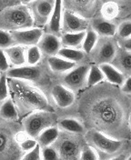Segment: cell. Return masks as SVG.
Instances as JSON below:
<instances>
[{
    "mask_svg": "<svg viewBox=\"0 0 131 160\" xmlns=\"http://www.w3.org/2000/svg\"><path fill=\"white\" fill-rule=\"evenodd\" d=\"M80 96L78 104L79 119L88 129L100 131L115 138L124 119V110L114 91L105 83L90 88Z\"/></svg>",
    "mask_w": 131,
    "mask_h": 160,
    "instance_id": "6da1fadb",
    "label": "cell"
},
{
    "mask_svg": "<svg viewBox=\"0 0 131 160\" xmlns=\"http://www.w3.org/2000/svg\"><path fill=\"white\" fill-rule=\"evenodd\" d=\"M9 97L18 114V121L35 111H56L46 94L32 83L18 78H8Z\"/></svg>",
    "mask_w": 131,
    "mask_h": 160,
    "instance_id": "7a4b0ae2",
    "label": "cell"
},
{
    "mask_svg": "<svg viewBox=\"0 0 131 160\" xmlns=\"http://www.w3.org/2000/svg\"><path fill=\"white\" fill-rule=\"evenodd\" d=\"M6 74L8 78H18L30 82L43 91L48 98L51 88L56 83H58V76L51 71L46 57L44 56L42 60L37 65L30 66L26 64L21 67L10 68Z\"/></svg>",
    "mask_w": 131,
    "mask_h": 160,
    "instance_id": "3957f363",
    "label": "cell"
},
{
    "mask_svg": "<svg viewBox=\"0 0 131 160\" xmlns=\"http://www.w3.org/2000/svg\"><path fill=\"white\" fill-rule=\"evenodd\" d=\"M26 136L20 121L0 118V160L22 159L20 141Z\"/></svg>",
    "mask_w": 131,
    "mask_h": 160,
    "instance_id": "277c9868",
    "label": "cell"
},
{
    "mask_svg": "<svg viewBox=\"0 0 131 160\" xmlns=\"http://www.w3.org/2000/svg\"><path fill=\"white\" fill-rule=\"evenodd\" d=\"M33 27V18L27 5H16L0 11V29L8 32Z\"/></svg>",
    "mask_w": 131,
    "mask_h": 160,
    "instance_id": "5b68a950",
    "label": "cell"
},
{
    "mask_svg": "<svg viewBox=\"0 0 131 160\" xmlns=\"http://www.w3.org/2000/svg\"><path fill=\"white\" fill-rule=\"evenodd\" d=\"M58 117L56 111L39 110L26 116L20 122L25 134L36 138L44 129L52 126H57Z\"/></svg>",
    "mask_w": 131,
    "mask_h": 160,
    "instance_id": "8992f818",
    "label": "cell"
},
{
    "mask_svg": "<svg viewBox=\"0 0 131 160\" xmlns=\"http://www.w3.org/2000/svg\"><path fill=\"white\" fill-rule=\"evenodd\" d=\"M86 143L84 135L60 130L58 138L52 146L58 151L59 159L72 160L79 159L82 148Z\"/></svg>",
    "mask_w": 131,
    "mask_h": 160,
    "instance_id": "52a82bcc",
    "label": "cell"
},
{
    "mask_svg": "<svg viewBox=\"0 0 131 160\" xmlns=\"http://www.w3.org/2000/svg\"><path fill=\"white\" fill-rule=\"evenodd\" d=\"M86 142L97 150L98 154L112 156L118 153L123 148V141L108 136L100 131L88 129L84 134Z\"/></svg>",
    "mask_w": 131,
    "mask_h": 160,
    "instance_id": "ba28073f",
    "label": "cell"
},
{
    "mask_svg": "<svg viewBox=\"0 0 131 160\" xmlns=\"http://www.w3.org/2000/svg\"><path fill=\"white\" fill-rule=\"evenodd\" d=\"M90 65L87 63L77 64L72 69L59 75L58 82L77 93L87 88V78Z\"/></svg>",
    "mask_w": 131,
    "mask_h": 160,
    "instance_id": "9c48e42d",
    "label": "cell"
},
{
    "mask_svg": "<svg viewBox=\"0 0 131 160\" xmlns=\"http://www.w3.org/2000/svg\"><path fill=\"white\" fill-rule=\"evenodd\" d=\"M118 45L112 38L99 37L95 48L89 55L91 60L96 65L112 63L118 52Z\"/></svg>",
    "mask_w": 131,
    "mask_h": 160,
    "instance_id": "30bf717a",
    "label": "cell"
},
{
    "mask_svg": "<svg viewBox=\"0 0 131 160\" xmlns=\"http://www.w3.org/2000/svg\"><path fill=\"white\" fill-rule=\"evenodd\" d=\"M56 0H34L28 5L33 18V27L44 28L50 18Z\"/></svg>",
    "mask_w": 131,
    "mask_h": 160,
    "instance_id": "8fae6325",
    "label": "cell"
},
{
    "mask_svg": "<svg viewBox=\"0 0 131 160\" xmlns=\"http://www.w3.org/2000/svg\"><path fill=\"white\" fill-rule=\"evenodd\" d=\"M49 99L55 110H65L72 107L76 102V93L60 83H56L49 92Z\"/></svg>",
    "mask_w": 131,
    "mask_h": 160,
    "instance_id": "7c38bea8",
    "label": "cell"
},
{
    "mask_svg": "<svg viewBox=\"0 0 131 160\" xmlns=\"http://www.w3.org/2000/svg\"><path fill=\"white\" fill-rule=\"evenodd\" d=\"M63 9L70 10L81 17L91 19L99 8V0H62Z\"/></svg>",
    "mask_w": 131,
    "mask_h": 160,
    "instance_id": "4fadbf2b",
    "label": "cell"
},
{
    "mask_svg": "<svg viewBox=\"0 0 131 160\" xmlns=\"http://www.w3.org/2000/svg\"><path fill=\"white\" fill-rule=\"evenodd\" d=\"M90 27L89 20L72 12L63 9L62 16V32H81L86 31Z\"/></svg>",
    "mask_w": 131,
    "mask_h": 160,
    "instance_id": "5bb4252c",
    "label": "cell"
},
{
    "mask_svg": "<svg viewBox=\"0 0 131 160\" xmlns=\"http://www.w3.org/2000/svg\"><path fill=\"white\" fill-rule=\"evenodd\" d=\"M43 34H44L43 28H35V27L11 32V35L16 42V45H20L27 48L38 45Z\"/></svg>",
    "mask_w": 131,
    "mask_h": 160,
    "instance_id": "9a60e30c",
    "label": "cell"
},
{
    "mask_svg": "<svg viewBox=\"0 0 131 160\" xmlns=\"http://www.w3.org/2000/svg\"><path fill=\"white\" fill-rule=\"evenodd\" d=\"M37 46L38 47L44 57L56 56L62 48L60 38L58 36L46 32H44V34L42 35Z\"/></svg>",
    "mask_w": 131,
    "mask_h": 160,
    "instance_id": "2e32d148",
    "label": "cell"
},
{
    "mask_svg": "<svg viewBox=\"0 0 131 160\" xmlns=\"http://www.w3.org/2000/svg\"><path fill=\"white\" fill-rule=\"evenodd\" d=\"M90 28L99 37L113 38L117 34L118 27L111 20H108L104 18H92L89 21Z\"/></svg>",
    "mask_w": 131,
    "mask_h": 160,
    "instance_id": "e0dca14e",
    "label": "cell"
},
{
    "mask_svg": "<svg viewBox=\"0 0 131 160\" xmlns=\"http://www.w3.org/2000/svg\"><path fill=\"white\" fill-rule=\"evenodd\" d=\"M62 16H63V5L62 0H56L54 10L51 14V17L48 24L43 28L44 32L53 34L56 36H60L62 33L61 25H62Z\"/></svg>",
    "mask_w": 131,
    "mask_h": 160,
    "instance_id": "ac0fdd59",
    "label": "cell"
},
{
    "mask_svg": "<svg viewBox=\"0 0 131 160\" xmlns=\"http://www.w3.org/2000/svg\"><path fill=\"white\" fill-rule=\"evenodd\" d=\"M57 127L58 129L65 132H68L72 134L84 135L87 131V128L83 125L80 120L75 117H58L57 123Z\"/></svg>",
    "mask_w": 131,
    "mask_h": 160,
    "instance_id": "d6986e66",
    "label": "cell"
},
{
    "mask_svg": "<svg viewBox=\"0 0 131 160\" xmlns=\"http://www.w3.org/2000/svg\"><path fill=\"white\" fill-rule=\"evenodd\" d=\"M4 51L9 62L10 68L21 67L27 64V59H26L27 47L15 45L8 48L4 49Z\"/></svg>",
    "mask_w": 131,
    "mask_h": 160,
    "instance_id": "ffe728a7",
    "label": "cell"
},
{
    "mask_svg": "<svg viewBox=\"0 0 131 160\" xmlns=\"http://www.w3.org/2000/svg\"><path fill=\"white\" fill-rule=\"evenodd\" d=\"M98 66L104 74L105 80H107L109 84L121 87V85L124 83V81L126 79L124 73H122L120 70L118 69L111 63H104Z\"/></svg>",
    "mask_w": 131,
    "mask_h": 160,
    "instance_id": "44dd1931",
    "label": "cell"
},
{
    "mask_svg": "<svg viewBox=\"0 0 131 160\" xmlns=\"http://www.w3.org/2000/svg\"><path fill=\"white\" fill-rule=\"evenodd\" d=\"M46 59H47V62L48 64V67L51 71L58 76L69 71L77 65L76 63L60 58L58 55L51 56V57H46Z\"/></svg>",
    "mask_w": 131,
    "mask_h": 160,
    "instance_id": "7402d4cb",
    "label": "cell"
},
{
    "mask_svg": "<svg viewBox=\"0 0 131 160\" xmlns=\"http://www.w3.org/2000/svg\"><path fill=\"white\" fill-rule=\"evenodd\" d=\"M86 31L81 32H62L59 36L62 47L71 48H81Z\"/></svg>",
    "mask_w": 131,
    "mask_h": 160,
    "instance_id": "603a6c76",
    "label": "cell"
},
{
    "mask_svg": "<svg viewBox=\"0 0 131 160\" xmlns=\"http://www.w3.org/2000/svg\"><path fill=\"white\" fill-rule=\"evenodd\" d=\"M112 63L122 73H131V52L125 49L118 50Z\"/></svg>",
    "mask_w": 131,
    "mask_h": 160,
    "instance_id": "cb8c5ba5",
    "label": "cell"
},
{
    "mask_svg": "<svg viewBox=\"0 0 131 160\" xmlns=\"http://www.w3.org/2000/svg\"><path fill=\"white\" fill-rule=\"evenodd\" d=\"M57 55L60 58L69 60L76 64L84 63L88 56L80 48H66V47H62Z\"/></svg>",
    "mask_w": 131,
    "mask_h": 160,
    "instance_id": "d4e9b609",
    "label": "cell"
},
{
    "mask_svg": "<svg viewBox=\"0 0 131 160\" xmlns=\"http://www.w3.org/2000/svg\"><path fill=\"white\" fill-rule=\"evenodd\" d=\"M59 131L60 130L58 129V128L57 126H52V127L44 129L36 138L38 144L41 148L53 145V143L57 140L58 135H59Z\"/></svg>",
    "mask_w": 131,
    "mask_h": 160,
    "instance_id": "484cf974",
    "label": "cell"
},
{
    "mask_svg": "<svg viewBox=\"0 0 131 160\" xmlns=\"http://www.w3.org/2000/svg\"><path fill=\"white\" fill-rule=\"evenodd\" d=\"M0 118L12 121L18 120L17 108L10 97L5 101H3L2 103H0Z\"/></svg>",
    "mask_w": 131,
    "mask_h": 160,
    "instance_id": "4316f807",
    "label": "cell"
},
{
    "mask_svg": "<svg viewBox=\"0 0 131 160\" xmlns=\"http://www.w3.org/2000/svg\"><path fill=\"white\" fill-rule=\"evenodd\" d=\"M99 36L90 27L86 30V35L82 42L81 49L83 50L87 55H89L91 51L95 48L98 40Z\"/></svg>",
    "mask_w": 131,
    "mask_h": 160,
    "instance_id": "83f0119b",
    "label": "cell"
},
{
    "mask_svg": "<svg viewBox=\"0 0 131 160\" xmlns=\"http://www.w3.org/2000/svg\"><path fill=\"white\" fill-rule=\"evenodd\" d=\"M104 81H105V77L103 72L101 71L99 66L96 64L90 65L89 71L88 74V78H87V88L96 86Z\"/></svg>",
    "mask_w": 131,
    "mask_h": 160,
    "instance_id": "f1b7e54d",
    "label": "cell"
},
{
    "mask_svg": "<svg viewBox=\"0 0 131 160\" xmlns=\"http://www.w3.org/2000/svg\"><path fill=\"white\" fill-rule=\"evenodd\" d=\"M100 12L102 18L108 20H112L118 16L119 8L118 3L113 0L106 1L100 8Z\"/></svg>",
    "mask_w": 131,
    "mask_h": 160,
    "instance_id": "f546056e",
    "label": "cell"
},
{
    "mask_svg": "<svg viewBox=\"0 0 131 160\" xmlns=\"http://www.w3.org/2000/svg\"><path fill=\"white\" fill-rule=\"evenodd\" d=\"M42 58H43V55L37 45L27 48V52H26L27 65H30V66L37 65L40 62Z\"/></svg>",
    "mask_w": 131,
    "mask_h": 160,
    "instance_id": "4dcf8cb0",
    "label": "cell"
},
{
    "mask_svg": "<svg viewBox=\"0 0 131 160\" xmlns=\"http://www.w3.org/2000/svg\"><path fill=\"white\" fill-rule=\"evenodd\" d=\"M98 158H99V156H98L97 150L95 149L93 147H91L90 145H88V143H86L82 148L79 159L97 160Z\"/></svg>",
    "mask_w": 131,
    "mask_h": 160,
    "instance_id": "1f68e13d",
    "label": "cell"
},
{
    "mask_svg": "<svg viewBox=\"0 0 131 160\" xmlns=\"http://www.w3.org/2000/svg\"><path fill=\"white\" fill-rule=\"evenodd\" d=\"M15 45L16 42L11 35V32L0 29V49H6Z\"/></svg>",
    "mask_w": 131,
    "mask_h": 160,
    "instance_id": "d6a6232c",
    "label": "cell"
},
{
    "mask_svg": "<svg viewBox=\"0 0 131 160\" xmlns=\"http://www.w3.org/2000/svg\"><path fill=\"white\" fill-rule=\"evenodd\" d=\"M119 40L126 39L131 37V20L123 21L118 27L117 34Z\"/></svg>",
    "mask_w": 131,
    "mask_h": 160,
    "instance_id": "836d02e7",
    "label": "cell"
},
{
    "mask_svg": "<svg viewBox=\"0 0 131 160\" xmlns=\"http://www.w3.org/2000/svg\"><path fill=\"white\" fill-rule=\"evenodd\" d=\"M9 98V89L8 85V77L6 72L0 73V103Z\"/></svg>",
    "mask_w": 131,
    "mask_h": 160,
    "instance_id": "e575fe53",
    "label": "cell"
},
{
    "mask_svg": "<svg viewBox=\"0 0 131 160\" xmlns=\"http://www.w3.org/2000/svg\"><path fill=\"white\" fill-rule=\"evenodd\" d=\"M41 159L55 160L59 159V156L57 149L51 145L41 148Z\"/></svg>",
    "mask_w": 131,
    "mask_h": 160,
    "instance_id": "d590c367",
    "label": "cell"
},
{
    "mask_svg": "<svg viewBox=\"0 0 131 160\" xmlns=\"http://www.w3.org/2000/svg\"><path fill=\"white\" fill-rule=\"evenodd\" d=\"M22 159L25 160H40L41 159V147L37 144L28 152L25 153Z\"/></svg>",
    "mask_w": 131,
    "mask_h": 160,
    "instance_id": "8d00e7d4",
    "label": "cell"
},
{
    "mask_svg": "<svg viewBox=\"0 0 131 160\" xmlns=\"http://www.w3.org/2000/svg\"><path fill=\"white\" fill-rule=\"evenodd\" d=\"M37 144H38V141H37L36 138H30L28 136H26L20 141V148L21 149L24 151V153H27L29 150L32 149Z\"/></svg>",
    "mask_w": 131,
    "mask_h": 160,
    "instance_id": "74e56055",
    "label": "cell"
},
{
    "mask_svg": "<svg viewBox=\"0 0 131 160\" xmlns=\"http://www.w3.org/2000/svg\"><path fill=\"white\" fill-rule=\"evenodd\" d=\"M9 68H10V65L5 54V51L4 49H0V73L7 72Z\"/></svg>",
    "mask_w": 131,
    "mask_h": 160,
    "instance_id": "f35d334b",
    "label": "cell"
},
{
    "mask_svg": "<svg viewBox=\"0 0 131 160\" xmlns=\"http://www.w3.org/2000/svg\"><path fill=\"white\" fill-rule=\"evenodd\" d=\"M19 4H20L19 0H0V11L4 10L7 8L19 5Z\"/></svg>",
    "mask_w": 131,
    "mask_h": 160,
    "instance_id": "ab89813d",
    "label": "cell"
},
{
    "mask_svg": "<svg viewBox=\"0 0 131 160\" xmlns=\"http://www.w3.org/2000/svg\"><path fill=\"white\" fill-rule=\"evenodd\" d=\"M121 91L124 94L131 95V77H128L126 78L124 83L121 85Z\"/></svg>",
    "mask_w": 131,
    "mask_h": 160,
    "instance_id": "60d3db41",
    "label": "cell"
},
{
    "mask_svg": "<svg viewBox=\"0 0 131 160\" xmlns=\"http://www.w3.org/2000/svg\"><path fill=\"white\" fill-rule=\"evenodd\" d=\"M119 47L122 49L131 52V37L126 39L119 40Z\"/></svg>",
    "mask_w": 131,
    "mask_h": 160,
    "instance_id": "b9f144b4",
    "label": "cell"
},
{
    "mask_svg": "<svg viewBox=\"0 0 131 160\" xmlns=\"http://www.w3.org/2000/svg\"><path fill=\"white\" fill-rule=\"evenodd\" d=\"M20 1V4H22V5H28L29 3H31L32 1H34V0H19Z\"/></svg>",
    "mask_w": 131,
    "mask_h": 160,
    "instance_id": "7bdbcfd3",
    "label": "cell"
},
{
    "mask_svg": "<svg viewBox=\"0 0 131 160\" xmlns=\"http://www.w3.org/2000/svg\"><path fill=\"white\" fill-rule=\"evenodd\" d=\"M128 123H129V126H130V128H131V113H130V115H129V118H128Z\"/></svg>",
    "mask_w": 131,
    "mask_h": 160,
    "instance_id": "ee69618b",
    "label": "cell"
},
{
    "mask_svg": "<svg viewBox=\"0 0 131 160\" xmlns=\"http://www.w3.org/2000/svg\"><path fill=\"white\" fill-rule=\"evenodd\" d=\"M127 159H128V160H131V155H130V156H128V157L127 158Z\"/></svg>",
    "mask_w": 131,
    "mask_h": 160,
    "instance_id": "f6af8a7d",
    "label": "cell"
},
{
    "mask_svg": "<svg viewBox=\"0 0 131 160\" xmlns=\"http://www.w3.org/2000/svg\"><path fill=\"white\" fill-rule=\"evenodd\" d=\"M120 1H126V0H120Z\"/></svg>",
    "mask_w": 131,
    "mask_h": 160,
    "instance_id": "bcb514c9",
    "label": "cell"
}]
</instances>
